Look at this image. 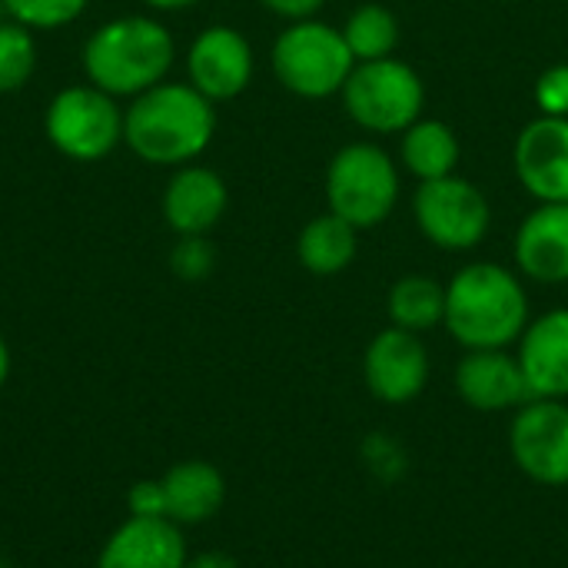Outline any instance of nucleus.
I'll return each mask as SVG.
<instances>
[{"instance_id": "f257e3e1", "label": "nucleus", "mask_w": 568, "mask_h": 568, "mask_svg": "<svg viewBox=\"0 0 568 568\" xmlns=\"http://www.w3.org/2000/svg\"><path fill=\"white\" fill-rule=\"evenodd\" d=\"M216 133V103L186 80H163L123 106V146L150 166H186Z\"/></svg>"}, {"instance_id": "f03ea898", "label": "nucleus", "mask_w": 568, "mask_h": 568, "mask_svg": "<svg viewBox=\"0 0 568 568\" xmlns=\"http://www.w3.org/2000/svg\"><path fill=\"white\" fill-rule=\"evenodd\" d=\"M176 63V40L160 17L120 13L100 23L80 50L87 83L116 100H133L150 87L170 80Z\"/></svg>"}, {"instance_id": "7ed1b4c3", "label": "nucleus", "mask_w": 568, "mask_h": 568, "mask_svg": "<svg viewBox=\"0 0 568 568\" xmlns=\"http://www.w3.org/2000/svg\"><path fill=\"white\" fill-rule=\"evenodd\" d=\"M523 280L499 263H469L446 283V333L463 349H513L529 326Z\"/></svg>"}, {"instance_id": "20e7f679", "label": "nucleus", "mask_w": 568, "mask_h": 568, "mask_svg": "<svg viewBox=\"0 0 568 568\" xmlns=\"http://www.w3.org/2000/svg\"><path fill=\"white\" fill-rule=\"evenodd\" d=\"M276 80L306 100H323L333 93H343L356 57L349 53L343 30L310 17V20H293L273 43L270 53Z\"/></svg>"}, {"instance_id": "39448f33", "label": "nucleus", "mask_w": 568, "mask_h": 568, "mask_svg": "<svg viewBox=\"0 0 568 568\" xmlns=\"http://www.w3.org/2000/svg\"><path fill=\"white\" fill-rule=\"evenodd\" d=\"M43 133L67 160H106L123 143V103L87 80L70 83L50 97L43 110Z\"/></svg>"}, {"instance_id": "423d86ee", "label": "nucleus", "mask_w": 568, "mask_h": 568, "mask_svg": "<svg viewBox=\"0 0 568 568\" xmlns=\"http://www.w3.org/2000/svg\"><path fill=\"white\" fill-rule=\"evenodd\" d=\"M326 200H329V210L349 220L356 230L379 226L396 210L399 170L383 146L349 143L329 160Z\"/></svg>"}, {"instance_id": "0eeeda50", "label": "nucleus", "mask_w": 568, "mask_h": 568, "mask_svg": "<svg viewBox=\"0 0 568 568\" xmlns=\"http://www.w3.org/2000/svg\"><path fill=\"white\" fill-rule=\"evenodd\" d=\"M423 103L426 87L419 73L396 57L356 63L343 87L349 120L369 133H406L419 120Z\"/></svg>"}, {"instance_id": "6e6552de", "label": "nucleus", "mask_w": 568, "mask_h": 568, "mask_svg": "<svg viewBox=\"0 0 568 568\" xmlns=\"http://www.w3.org/2000/svg\"><path fill=\"white\" fill-rule=\"evenodd\" d=\"M413 213H416L419 233L433 246L449 250V253L476 250L493 226V206L486 193L456 173L419 183L413 196Z\"/></svg>"}, {"instance_id": "1a4fd4ad", "label": "nucleus", "mask_w": 568, "mask_h": 568, "mask_svg": "<svg viewBox=\"0 0 568 568\" xmlns=\"http://www.w3.org/2000/svg\"><path fill=\"white\" fill-rule=\"evenodd\" d=\"M516 469L546 489L568 486V399H526L509 423Z\"/></svg>"}, {"instance_id": "9d476101", "label": "nucleus", "mask_w": 568, "mask_h": 568, "mask_svg": "<svg viewBox=\"0 0 568 568\" xmlns=\"http://www.w3.org/2000/svg\"><path fill=\"white\" fill-rule=\"evenodd\" d=\"M429 373L433 363L423 336L399 326L379 329L363 353V383L383 406H406L419 399L429 386Z\"/></svg>"}, {"instance_id": "9b49d317", "label": "nucleus", "mask_w": 568, "mask_h": 568, "mask_svg": "<svg viewBox=\"0 0 568 568\" xmlns=\"http://www.w3.org/2000/svg\"><path fill=\"white\" fill-rule=\"evenodd\" d=\"M253 70V47L236 27L213 23L186 47V83H193L213 103L240 97L250 87Z\"/></svg>"}, {"instance_id": "f8f14e48", "label": "nucleus", "mask_w": 568, "mask_h": 568, "mask_svg": "<svg viewBox=\"0 0 568 568\" xmlns=\"http://www.w3.org/2000/svg\"><path fill=\"white\" fill-rule=\"evenodd\" d=\"M519 183L539 203H568V116H536L513 150Z\"/></svg>"}, {"instance_id": "ddd939ff", "label": "nucleus", "mask_w": 568, "mask_h": 568, "mask_svg": "<svg viewBox=\"0 0 568 568\" xmlns=\"http://www.w3.org/2000/svg\"><path fill=\"white\" fill-rule=\"evenodd\" d=\"M453 386L476 413H516L532 399L523 366L509 349H466L453 369Z\"/></svg>"}, {"instance_id": "4468645a", "label": "nucleus", "mask_w": 568, "mask_h": 568, "mask_svg": "<svg viewBox=\"0 0 568 568\" xmlns=\"http://www.w3.org/2000/svg\"><path fill=\"white\" fill-rule=\"evenodd\" d=\"M160 206L166 226L176 236H206L223 220L230 206V190L216 170L203 163H186L176 166L173 176L166 180Z\"/></svg>"}, {"instance_id": "2eb2a0df", "label": "nucleus", "mask_w": 568, "mask_h": 568, "mask_svg": "<svg viewBox=\"0 0 568 568\" xmlns=\"http://www.w3.org/2000/svg\"><path fill=\"white\" fill-rule=\"evenodd\" d=\"M516 359L532 399H568V306L529 320Z\"/></svg>"}, {"instance_id": "dca6fc26", "label": "nucleus", "mask_w": 568, "mask_h": 568, "mask_svg": "<svg viewBox=\"0 0 568 568\" xmlns=\"http://www.w3.org/2000/svg\"><path fill=\"white\" fill-rule=\"evenodd\" d=\"M186 559V536L176 523L130 516L106 536L97 568H183Z\"/></svg>"}, {"instance_id": "f3484780", "label": "nucleus", "mask_w": 568, "mask_h": 568, "mask_svg": "<svg viewBox=\"0 0 568 568\" xmlns=\"http://www.w3.org/2000/svg\"><path fill=\"white\" fill-rule=\"evenodd\" d=\"M513 253L523 276L546 286L568 283V203H539L523 220Z\"/></svg>"}, {"instance_id": "a211bd4d", "label": "nucleus", "mask_w": 568, "mask_h": 568, "mask_svg": "<svg viewBox=\"0 0 568 568\" xmlns=\"http://www.w3.org/2000/svg\"><path fill=\"white\" fill-rule=\"evenodd\" d=\"M166 519L180 529L210 523L226 503V479L206 459H183L160 476Z\"/></svg>"}, {"instance_id": "6ab92c4d", "label": "nucleus", "mask_w": 568, "mask_h": 568, "mask_svg": "<svg viewBox=\"0 0 568 568\" xmlns=\"http://www.w3.org/2000/svg\"><path fill=\"white\" fill-rule=\"evenodd\" d=\"M359 253V230L329 213L313 216L296 240V256L303 263V270H310L313 276H339L343 270H349V263Z\"/></svg>"}, {"instance_id": "aec40b11", "label": "nucleus", "mask_w": 568, "mask_h": 568, "mask_svg": "<svg viewBox=\"0 0 568 568\" xmlns=\"http://www.w3.org/2000/svg\"><path fill=\"white\" fill-rule=\"evenodd\" d=\"M386 310H389V326L423 336V333L443 326V320H446V286L433 276L409 273L393 283V290L386 296Z\"/></svg>"}, {"instance_id": "412c9836", "label": "nucleus", "mask_w": 568, "mask_h": 568, "mask_svg": "<svg viewBox=\"0 0 568 568\" xmlns=\"http://www.w3.org/2000/svg\"><path fill=\"white\" fill-rule=\"evenodd\" d=\"M459 163V140L449 123L443 120H416L403 133V166L419 180H443L453 176Z\"/></svg>"}, {"instance_id": "4be33fe9", "label": "nucleus", "mask_w": 568, "mask_h": 568, "mask_svg": "<svg viewBox=\"0 0 568 568\" xmlns=\"http://www.w3.org/2000/svg\"><path fill=\"white\" fill-rule=\"evenodd\" d=\"M343 40L356 57V63L393 57V50L399 47V20L383 3H363L346 17Z\"/></svg>"}, {"instance_id": "5701e85b", "label": "nucleus", "mask_w": 568, "mask_h": 568, "mask_svg": "<svg viewBox=\"0 0 568 568\" xmlns=\"http://www.w3.org/2000/svg\"><path fill=\"white\" fill-rule=\"evenodd\" d=\"M37 70V37L30 27L3 17L0 20V93H17Z\"/></svg>"}, {"instance_id": "b1692460", "label": "nucleus", "mask_w": 568, "mask_h": 568, "mask_svg": "<svg viewBox=\"0 0 568 568\" xmlns=\"http://www.w3.org/2000/svg\"><path fill=\"white\" fill-rule=\"evenodd\" d=\"M90 0H0L3 17L37 30H60L70 27L87 13Z\"/></svg>"}, {"instance_id": "393cba45", "label": "nucleus", "mask_w": 568, "mask_h": 568, "mask_svg": "<svg viewBox=\"0 0 568 568\" xmlns=\"http://www.w3.org/2000/svg\"><path fill=\"white\" fill-rule=\"evenodd\" d=\"M359 456H363V466L369 469V476L386 486L399 483L409 473V456H406L403 443L389 433H369L359 446Z\"/></svg>"}, {"instance_id": "a878e982", "label": "nucleus", "mask_w": 568, "mask_h": 568, "mask_svg": "<svg viewBox=\"0 0 568 568\" xmlns=\"http://www.w3.org/2000/svg\"><path fill=\"white\" fill-rule=\"evenodd\" d=\"M216 250L206 236H176L170 250V273L186 283H200L213 273Z\"/></svg>"}, {"instance_id": "bb28decb", "label": "nucleus", "mask_w": 568, "mask_h": 568, "mask_svg": "<svg viewBox=\"0 0 568 568\" xmlns=\"http://www.w3.org/2000/svg\"><path fill=\"white\" fill-rule=\"evenodd\" d=\"M536 103L542 116H568V63L549 67L536 80Z\"/></svg>"}, {"instance_id": "cd10ccee", "label": "nucleus", "mask_w": 568, "mask_h": 568, "mask_svg": "<svg viewBox=\"0 0 568 568\" xmlns=\"http://www.w3.org/2000/svg\"><path fill=\"white\" fill-rule=\"evenodd\" d=\"M126 509L130 516L140 519H166V503H163V486L160 479H143L126 493Z\"/></svg>"}, {"instance_id": "c85d7f7f", "label": "nucleus", "mask_w": 568, "mask_h": 568, "mask_svg": "<svg viewBox=\"0 0 568 568\" xmlns=\"http://www.w3.org/2000/svg\"><path fill=\"white\" fill-rule=\"evenodd\" d=\"M266 10H273L276 17H283V20H310L320 7H323V0H260Z\"/></svg>"}, {"instance_id": "c756f323", "label": "nucleus", "mask_w": 568, "mask_h": 568, "mask_svg": "<svg viewBox=\"0 0 568 568\" xmlns=\"http://www.w3.org/2000/svg\"><path fill=\"white\" fill-rule=\"evenodd\" d=\"M183 568H240V566H236V559H233V556L210 549V552H196V556H190Z\"/></svg>"}, {"instance_id": "7c9ffc66", "label": "nucleus", "mask_w": 568, "mask_h": 568, "mask_svg": "<svg viewBox=\"0 0 568 568\" xmlns=\"http://www.w3.org/2000/svg\"><path fill=\"white\" fill-rule=\"evenodd\" d=\"M150 10L156 13H176V10H186V7H196L200 0H143Z\"/></svg>"}, {"instance_id": "2f4dec72", "label": "nucleus", "mask_w": 568, "mask_h": 568, "mask_svg": "<svg viewBox=\"0 0 568 568\" xmlns=\"http://www.w3.org/2000/svg\"><path fill=\"white\" fill-rule=\"evenodd\" d=\"M7 376H10V346H7V339L0 336V389H3V383H7Z\"/></svg>"}, {"instance_id": "473e14b6", "label": "nucleus", "mask_w": 568, "mask_h": 568, "mask_svg": "<svg viewBox=\"0 0 568 568\" xmlns=\"http://www.w3.org/2000/svg\"><path fill=\"white\" fill-rule=\"evenodd\" d=\"M0 568H10V566H7V562H3V559H0Z\"/></svg>"}]
</instances>
